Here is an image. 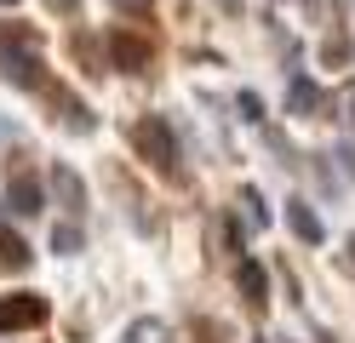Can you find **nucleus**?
<instances>
[{
	"mask_svg": "<svg viewBox=\"0 0 355 343\" xmlns=\"http://www.w3.org/2000/svg\"><path fill=\"white\" fill-rule=\"evenodd\" d=\"M29 240L17 235V229H0V269H29Z\"/></svg>",
	"mask_w": 355,
	"mask_h": 343,
	"instance_id": "nucleus-11",
	"label": "nucleus"
},
{
	"mask_svg": "<svg viewBox=\"0 0 355 343\" xmlns=\"http://www.w3.org/2000/svg\"><path fill=\"white\" fill-rule=\"evenodd\" d=\"M0 6H17V0H0Z\"/></svg>",
	"mask_w": 355,
	"mask_h": 343,
	"instance_id": "nucleus-22",
	"label": "nucleus"
},
{
	"mask_svg": "<svg viewBox=\"0 0 355 343\" xmlns=\"http://www.w3.org/2000/svg\"><path fill=\"white\" fill-rule=\"evenodd\" d=\"M338 160H349V177H355V149H338Z\"/></svg>",
	"mask_w": 355,
	"mask_h": 343,
	"instance_id": "nucleus-19",
	"label": "nucleus"
},
{
	"mask_svg": "<svg viewBox=\"0 0 355 343\" xmlns=\"http://www.w3.org/2000/svg\"><path fill=\"white\" fill-rule=\"evenodd\" d=\"M80 246H86V235H80V229H75V223H58V235H52V252H63V258H75Z\"/></svg>",
	"mask_w": 355,
	"mask_h": 343,
	"instance_id": "nucleus-13",
	"label": "nucleus"
},
{
	"mask_svg": "<svg viewBox=\"0 0 355 343\" xmlns=\"http://www.w3.org/2000/svg\"><path fill=\"white\" fill-rule=\"evenodd\" d=\"M286 109H293V114H309V109H321V86L298 75L293 86H286Z\"/></svg>",
	"mask_w": 355,
	"mask_h": 343,
	"instance_id": "nucleus-12",
	"label": "nucleus"
},
{
	"mask_svg": "<svg viewBox=\"0 0 355 343\" xmlns=\"http://www.w3.org/2000/svg\"><path fill=\"white\" fill-rule=\"evenodd\" d=\"M349 263H355V240H349Z\"/></svg>",
	"mask_w": 355,
	"mask_h": 343,
	"instance_id": "nucleus-21",
	"label": "nucleus"
},
{
	"mask_svg": "<svg viewBox=\"0 0 355 343\" xmlns=\"http://www.w3.org/2000/svg\"><path fill=\"white\" fill-rule=\"evenodd\" d=\"M286 229H293L298 240H309V246H321V240H327V229H321V218L309 212L304 200H286Z\"/></svg>",
	"mask_w": 355,
	"mask_h": 343,
	"instance_id": "nucleus-8",
	"label": "nucleus"
},
{
	"mask_svg": "<svg viewBox=\"0 0 355 343\" xmlns=\"http://www.w3.org/2000/svg\"><path fill=\"white\" fill-rule=\"evenodd\" d=\"M235 286H241V297H247L252 309H263V304H270V274H263V263H258V258H241Z\"/></svg>",
	"mask_w": 355,
	"mask_h": 343,
	"instance_id": "nucleus-7",
	"label": "nucleus"
},
{
	"mask_svg": "<svg viewBox=\"0 0 355 343\" xmlns=\"http://www.w3.org/2000/svg\"><path fill=\"white\" fill-rule=\"evenodd\" d=\"M121 343H172V332H166L161 315H138V320L121 332Z\"/></svg>",
	"mask_w": 355,
	"mask_h": 343,
	"instance_id": "nucleus-10",
	"label": "nucleus"
},
{
	"mask_svg": "<svg viewBox=\"0 0 355 343\" xmlns=\"http://www.w3.org/2000/svg\"><path fill=\"white\" fill-rule=\"evenodd\" d=\"M344 109H349V126H355V86L344 91Z\"/></svg>",
	"mask_w": 355,
	"mask_h": 343,
	"instance_id": "nucleus-18",
	"label": "nucleus"
},
{
	"mask_svg": "<svg viewBox=\"0 0 355 343\" xmlns=\"http://www.w3.org/2000/svg\"><path fill=\"white\" fill-rule=\"evenodd\" d=\"M0 69H6L12 86H46V69L35 52H17V46H0Z\"/></svg>",
	"mask_w": 355,
	"mask_h": 343,
	"instance_id": "nucleus-4",
	"label": "nucleus"
},
{
	"mask_svg": "<svg viewBox=\"0 0 355 343\" xmlns=\"http://www.w3.org/2000/svg\"><path fill=\"white\" fill-rule=\"evenodd\" d=\"M40 177L35 172H12V189H6V212H17V218H35L40 212Z\"/></svg>",
	"mask_w": 355,
	"mask_h": 343,
	"instance_id": "nucleus-5",
	"label": "nucleus"
},
{
	"mask_svg": "<svg viewBox=\"0 0 355 343\" xmlns=\"http://www.w3.org/2000/svg\"><path fill=\"white\" fill-rule=\"evenodd\" d=\"M109 6H126V12H149V0H109Z\"/></svg>",
	"mask_w": 355,
	"mask_h": 343,
	"instance_id": "nucleus-17",
	"label": "nucleus"
},
{
	"mask_svg": "<svg viewBox=\"0 0 355 343\" xmlns=\"http://www.w3.org/2000/svg\"><path fill=\"white\" fill-rule=\"evenodd\" d=\"M218 6H224V12H241V0H218Z\"/></svg>",
	"mask_w": 355,
	"mask_h": 343,
	"instance_id": "nucleus-20",
	"label": "nucleus"
},
{
	"mask_svg": "<svg viewBox=\"0 0 355 343\" xmlns=\"http://www.w3.org/2000/svg\"><path fill=\"white\" fill-rule=\"evenodd\" d=\"M109 58H115V69L138 75V69H149V40L132 35V29H115V35H109Z\"/></svg>",
	"mask_w": 355,
	"mask_h": 343,
	"instance_id": "nucleus-3",
	"label": "nucleus"
},
{
	"mask_svg": "<svg viewBox=\"0 0 355 343\" xmlns=\"http://www.w3.org/2000/svg\"><path fill=\"white\" fill-rule=\"evenodd\" d=\"M132 149H138V160H149L155 172H166V177H178V137H172V126L161 121V114H144L138 126H132Z\"/></svg>",
	"mask_w": 355,
	"mask_h": 343,
	"instance_id": "nucleus-1",
	"label": "nucleus"
},
{
	"mask_svg": "<svg viewBox=\"0 0 355 343\" xmlns=\"http://www.w3.org/2000/svg\"><path fill=\"white\" fill-rule=\"evenodd\" d=\"M58 121L69 126V132H80V137H86V132H98V114L86 109L80 98H69V91H58Z\"/></svg>",
	"mask_w": 355,
	"mask_h": 343,
	"instance_id": "nucleus-9",
	"label": "nucleus"
},
{
	"mask_svg": "<svg viewBox=\"0 0 355 343\" xmlns=\"http://www.w3.org/2000/svg\"><path fill=\"white\" fill-rule=\"evenodd\" d=\"M241 114H247V121H263V103H258V91H241Z\"/></svg>",
	"mask_w": 355,
	"mask_h": 343,
	"instance_id": "nucleus-16",
	"label": "nucleus"
},
{
	"mask_svg": "<svg viewBox=\"0 0 355 343\" xmlns=\"http://www.w3.org/2000/svg\"><path fill=\"white\" fill-rule=\"evenodd\" d=\"M46 320V297L40 292H17V297H0V332H29Z\"/></svg>",
	"mask_w": 355,
	"mask_h": 343,
	"instance_id": "nucleus-2",
	"label": "nucleus"
},
{
	"mask_svg": "<svg viewBox=\"0 0 355 343\" xmlns=\"http://www.w3.org/2000/svg\"><path fill=\"white\" fill-rule=\"evenodd\" d=\"M195 337H201V343H230V332L218 326V320H195Z\"/></svg>",
	"mask_w": 355,
	"mask_h": 343,
	"instance_id": "nucleus-15",
	"label": "nucleus"
},
{
	"mask_svg": "<svg viewBox=\"0 0 355 343\" xmlns=\"http://www.w3.org/2000/svg\"><path fill=\"white\" fill-rule=\"evenodd\" d=\"M52 200L58 206H69V212H86V177L75 172V166H52Z\"/></svg>",
	"mask_w": 355,
	"mask_h": 343,
	"instance_id": "nucleus-6",
	"label": "nucleus"
},
{
	"mask_svg": "<svg viewBox=\"0 0 355 343\" xmlns=\"http://www.w3.org/2000/svg\"><path fill=\"white\" fill-rule=\"evenodd\" d=\"M241 206H247L252 229H263V223H270V206H263V195H258V189H247V195H241Z\"/></svg>",
	"mask_w": 355,
	"mask_h": 343,
	"instance_id": "nucleus-14",
	"label": "nucleus"
}]
</instances>
